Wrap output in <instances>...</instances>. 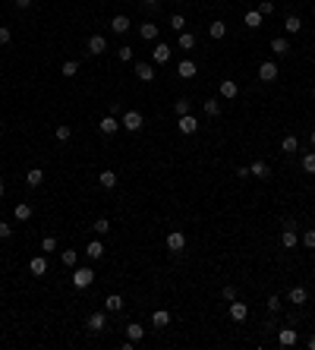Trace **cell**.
I'll return each instance as SVG.
<instances>
[{
    "label": "cell",
    "instance_id": "1",
    "mask_svg": "<svg viewBox=\"0 0 315 350\" xmlns=\"http://www.w3.org/2000/svg\"><path fill=\"white\" fill-rule=\"evenodd\" d=\"M92 281H95V272H92V268H76V272H73V287H79V291L92 287Z\"/></svg>",
    "mask_w": 315,
    "mask_h": 350
},
{
    "label": "cell",
    "instance_id": "2",
    "mask_svg": "<svg viewBox=\"0 0 315 350\" xmlns=\"http://www.w3.org/2000/svg\"><path fill=\"white\" fill-rule=\"evenodd\" d=\"M142 123H145V120H142V114H139V111H126L123 120H120V126L130 130V133H139V130H142Z\"/></svg>",
    "mask_w": 315,
    "mask_h": 350
},
{
    "label": "cell",
    "instance_id": "3",
    "mask_svg": "<svg viewBox=\"0 0 315 350\" xmlns=\"http://www.w3.org/2000/svg\"><path fill=\"white\" fill-rule=\"evenodd\" d=\"M167 250L170 253H183L186 250V233L183 231H170L167 233Z\"/></svg>",
    "mask_w": 315,
    "mask_h": 350
},
{
    "label": "cell",
    "instance_id": "4",
    "mask_svg": "<svg viewBox=\"0 0 315 350\" xmlns=\"http://www.w3.org/2000/svg\"><path fill=\"white\" fill-rule=\"evenodd\" d=\"M85 328H89L92 334L104 331V328H107V312H92V315H89V322H85Z\"/></svg>",
    "mask_w": 315,
    "mask_h": 350
},
{
    "label": "cell",
    "instance_id": "5",
    "mask_svg": "<svg viewBox=\"0 0 315 350\" xmlns=\"http://www.w3.org/2000/svg\"><path fill=\"white\" fill-rule=\"evenodd\" d=\"M296 341H299V331H296V328H280V331H278V344H280V347H293Z\"/></svg>",
    "mask_w": 315,
    "mask_h": 350
},
{
    "label": "cell",
    "instance_id": "6",
    "mask_svg": "<svg viewBox=\"0 0 315 350\" xmlns=\"http://www.w3.org/2000/svg\"><path fill=\"white\" fill-rule=\"evenodd\" d=\"M111 29L117 32V35H126V32L132 29V22H130V16H123V13H117V16L111 19Z\"/></svg>",
    "mask_w": 315,
    "mask_h": 350
},
{
    "label": "cell",
    "instance_id": "7",
    "mask_svg": "<svg viewBox=\"0 0 315 350\" xmlns=\"http://www.w3.org/2000/svg\"><path fill=\"white\" fill-rule=\"evenodd\" d=\"M180 133H183V136H192V133H196L199 130V120L196 117H192V114H183V117H180Z\"/></svg>",
    "mask_w": 315,
    "mask_h": 350
},
{
    "label": "cell",
    "instance_id": "8",
    "mask_svg": "<svg viewBox=\"0 0 315 350\" xmlns=\"http://www.w3.org/2000/svg\"><path fill=\"white\" fill-rule=\"evenodd\" d=\"M85 48H89L92 57H98V54H104V51H107V38H104V35H92Z\"/></svg>",
    "mask_w": 315,
    "mask_h": 350
},
{
    "label": "cell",
    "instance_id": "9",
    "mask_svg": "<svg viewBox=\"0 0 315 350\" xmlns=\"http://www.w3.org/2000/svg\"><path fill=\"white\" fill-rule=\"evenodd\" d=\"M259 79H262V82H274V79H278V63L265 60V63L259 66Z\"/></svg>",
    "mask_w": 315,
    "mask_h": 350
},
{
    "label": "cell",
    "instance_id": "10",
    "mask_svg": "<svg viewBox=\"0 0 315 350\" xmlns=\"http://www.w3.org/2000/svg\"><path fill=\"white\" fill-rule=\"evenodd\" d=\"M230 319L233 322H246V319H249V306H246V303L230 300Z\"/></svg>",
    "mask_w": 315,
    "mask_h": 350
},
{
    "label": "cell",
    "instance_id": "11",
    "mask_svg": "<svg viewBox=\"0 0 315 350\" xmlns=\"http://www.w3.org/2000/svg\"><path fill=\"white\" fill-rule=\"evenodd\" d=\"M196 73H199V66L192 63V60H180V63H177V76L180 79H192Z\"/></svg>",
    "mask_w": 315,
    "mask_h": 350
},
{
    "label": "cell",
    "instance_id": "12",
    "mask_svg": "<svg viewBox=\"0 0 315 350\" xmlns=\"http://www.w3.org/2000/svg\"><path fill=\"white\" fill-rule=\"evenodd\" d=\"M155 76H158V73H155V66H151V63H136V79H139V82H151Z\"/></svg>",
    "mask_w": 315,
    "mask_h": 350
},
{
    "label": "cell",
    "instance_id": "13",
    "mask_svg": "<svg viewBox=\"0 0 315 350\" xmlns=\"http://www.w3.org/2000/svg\"><path fill=\"white\" fill-rule=\"evenodd\" d=\"M306 300H309V291H306V287H290V293H287V303H293V306H303Z\"/></svg>",
    "mask_w": 315,
    "mask_h": 350
},
{
    "label": "cell",
    "instance_id": "14",
    "mask_svg": "<svg viewBox=\"0 0 315 350\" xmlns=\"http://www.w3.org/2000/svg\"><path fill=\"white\" fill-rule=\"evenodd\" d=\"M249 177H259V180H268L271 177V167L265 164V161H252L249 164Z\"/></svg>",
    "mask_w": 315,
    "mask_h": 350
},
{
    "label": "cell",
    "instance_id": "15",
    "mask_svg": "<svg viewBox=\"0 0 315 350\" xmlns=\"http://www.w3.org/2000/svg\"><path fill=\"white\" fill-rule=\"evenodd\" d=\"M296 243H299L296 227H284V233H280V246H284V250H293Z\"/></svg>",
    "mask_w": 315,
    "mask_h": 350
},
{
    "label": "cell",
    "instance_id": "16",
    "mask_svg": "<svg viewBox=\"0 0 315 350\" xmlns=\"http://www.w3.org/2000/svg\"><path fill=\"white\" fill-rule=\"evenodd\" d=\"M98 130L104 133V136H113V133L120 130V123H117V117H111V114H107V117H101V123H98Z\"/></svg>",
    "mask_w": 315,
    "mask_h": 350
},
{
    "label": "cell",
    "instance_id": "17",
    "mask_svg": "<svg viewBox=\"0 0 315 350\" xmlns=\"http://www.w3.org/2000/svg\"><path fill=\"white\" fill-rule=\"evenodd\" d=\"M151 60H155V63H167V60H170V48H167L164 41H158L155 51H151Z\"/></svg>",
    "mask_w": 315,
    "mask_h": 350
},
{
    "label": "cell",
    "instance_id": "18",
    "mask_svg": "<svg viewBox=\"0 0 315 350\" xmlns=\"http://www.w3.org/2000/svg\"><path fill=\"white\" fill-rule=\"evenodd\" d=\"M29 272L35 274V278H41V274L48 272V259H44V255H35V259L29 262Z\"/></svg>",
    "mask_w": 315,
    "mask_h": 350
},
{
    "label": "cell",
    "instance_id": "19",
    "mask_svg": "<svg viewBox=\"0 0 315 350\" xmlns=\"http://www.w3.org/2000/svg\"><path fill=\"white\" fill-rule=\"evenodd\" d=\"M126 338H130L132 344H139V341L145 338V328L139 325V322H130V325H126Z\"/></svg>",
    "mask_w": 315,
    "mask_h": 350
},
{
    "label": "cell",
    "instance_id": "20",
    "mask_svg": "<svg viewBox=\"0 0 315 350\" xmlns=\"http://www.w3.org/2000/svg\"><path fill=\"white\" fill-rule=\"evenodd\" d=\"M151 325L155 328H167L170 325V312H167V309H155V312H151Z\"/></svg>",
    "mask_w": 315,
    "mask_h": 350
},
{
    "label": "cell",
    "instance_id": "21",
    "mask_svg": "<svg viewBox=\"0 0 315 350\" xmlns=\"http://www.w3.org/2000/svg\"><path fill=\"white\" fill-rule=\"evenodd\" d=\"M237 95H240V85L233 79H224L221 82V98H237Z\"/></svg>",
    "mask_w": 315,
    "mask_h": 350
},
{
    "label": "cell",
    "instance_id": "22",
    "mask_svg": "<svg viewBox=\"0 0 315 350\" xmlns=\"http://www.w3.org/2000/svg\"><path fill=\"white\" fill-rule=\"evenodd\" d=\"M271 51L278 54V57H287V54H290V41H287V38H271Z\"/></svg>",
    "mask_w": 315,
    "mask_h": 350
},
{
    "label": "cell",
    "instance_id": "23",
    "mask_svg": "<svg viewBox=\"0 0 315 350\" xmlns=\"http://www.w3.org/2000/svg\"><path fill=\"white\" fill-rule=\"evenodd\" d=\"M85 255L98 262V259H101V255H104V243H101V240H92V243L85 246Z\"/></svg>",
    "mask_w": 315,
    "mask_h": 350
},
{
    "label": "cell",
    "instance_id": "24",
    "mask_svg": "<svg viewBox=\"0 0 315 350\" xmlns=\"http://www.w3.org/2000/svg\"><path fill=\"white\" fill-rule=\"evenodd\" d=\"M262 13H259V10H249V13H246V16H243V22L246 25H249V29H262Z\"/></svg>",
    "mask_w": 315,
    "mask_h": 350
},
{
    "label": "cell",
    "instance_id": "25",
    "mask_svg": "<svg viewBox=\"0 0 315 350\" xmlns=\"http://www.w3.org/2000/svg\"><path fill=\"white\" fill-rule=\"evenodd\" d=\"M139 35H142L145 41H155V38H158V25L155 22H142V25H139Z\"/></svg>",
    "mask_w": 315,
    "mask_h": 350
},
{
    "label": "cell",
    "instance_id": "26",
    "mask_svg": "<svg viewBox=\"0 0 315 350\" xmlns=\"http://www.w3.org/2000/svg\"><path fill=\"white\" fill-rule=\"evenodd\" d=\"M177 44H180L183 51H192V48H196V35L183 29V32H180V38H177Z\"/></svg>",
    "mask_w": 315,
    "mask_h": 350
},
{
    "label": "cell",
    "instance_id": "27",
    "mask_svg": "<svg viewBox=\"0 0 315 350\" xmlns=\"http://www.w3.org/2000/svg\"><path fill=\"white\" fill-rule=\"evenodd\" d=\"M25 183H29V186H41L44 183V171H41V167H32V171L25 174Z\"/></svg>",
    "mask_w": 315,
    "mask_h": 350
},
{
    "label": "cell",
    "instance_id": "28",
    "mask_svg": "<svg viewBox=\"0 0 315 350\" xmlns=\"http://www.w3.org/2000/svg\"><path fill=\"white\" fill-rule=\"evenodd\" d=\"M98 183H101L104 190H113V186H117V174L113 171H101L98 174Z\"/></svg>",
    "mask_w": 315,
    "mask_h": 350
},
{
    "label": "cell",
    "instance_id": "29",
    "mask_svg": "<svg viewBox=\"0 0 315 350\" xmlns=\"http://www.w3.org/2000/svg\"><path fill=\"white\" fill-rule=\"evenodd\" d=\"M284 29L290 32V35H296V32H303V19H299V16H287L284 19Z\"/></svg>",
    "mask_w": 315,
    "mask_h": 350
},
{
    "label": "cell",
    "instance_id": "30",
    "mask_svg": "<svg viewBox=\"0 0 315 350\" xmlns=\"http://www.w3.org/2000/svg\"><path fill=\"white\" fill-rule=\"evenodd\" d=\"M13 214H16V221H29L32 218V205L29 202H19V205L13 208Z\"/></svg>",
    "mask_w": 315,
    "mask_h": 350
},
{
    "label": "cell",
    "instance_id": "31",
    "mask_svg": "<svg viewBox=\"0 0 315 350\" xmlns=\"http://www.w3.org/2000/svg\"><path fill=\"white\" fill-rule=\"evenodd\" d=\"M104 303H107V312H120V309H123V297H120V293H111Z\"/></svg>",
    "mask_w": 315,
    "mask_h": 350
},
{
    "label": "cell",
    "instance_id": "32",
    "mask_svg": "<svg viewBox=\"0 0 315 350\" xmlns=\"http://www.w3.org/2000/svg\"><path fill=\"white\" fill-rule=\"evenodd\" d=\"M208 35L214 38V41H221V38L227 35V25H224V22H211V25H208Z\"/></svg>",
    "mask_w": 315,
    "mask_h": 350
},
{
    "label": "cell",
    "instance_id": "33",
    "mask_svg": "<svg viewBox=\"0 0 315 350\" xmlns=\"http://www.w3.org/2000/svg\"><path fill=\"white\" fill-rule=\"evenodd\" d=\"M189 111H192V104H189L186 98H177V101H173V114H177V117H183V114H189Z\"/></svg>",
    "mask_w": 315,
    "mask_h": 350
},
{
    "label": "cell",
    "instance_id": "34",
    "mask_svg": "<svg viewBox=\"0 0 315 350\" xmlns=\"http://www.w3.org/2000/svg\"><path fill=\"white\" fill-rule=\"evenodd\" d=\"M92 227H95V233H98V237H107V231H111V221H107V218H98Z\"/></svg>",
    "mask_w": 315,
    "mask_h": 350
},
{
    "label": "cell",
    "instance_id": "35",
    "mask_svg": "<svg viewBox=\"0 0 315 350\" xmlns=\"http://www.w3.org/2000/svg\"><path fill=\"white\" fill-rule=\"evenodd\" d=\"M303 171L306 174H315V152H306L303 155Z\"/></svg>",
    "mask_w": 315,
    "mask_h": 350
},
{
    "label": "cell",
    "instance_id": "36",
    "mask_svg": "<svg viewBox=\"0 0 315 350\" xmlns=\"http://www.w3.org/2000/svg\"><path fill=\"white\" fill-rule=\"evenodd\" d=\"M202 111L208 114V117H218V114H221V101H205V104H202Z\"/></svg>",
    "mask_w": 315,
    "mask_h": 350
},
{
    "label": "cell",
    "instance_id": "37",
    "mask_svg": "<svg viewBox=\"0 0 315 350\" xmlns=\"http://www.w3.org/2000/svg\"><path fill=\"white\" fill-rule=\"evenodd\" d=\"M280 149H284L287 155H290V152H296V149H299V142H296V136H284V142H280Z\"/></svg>",
    "mask_w": 315,
    "mask_h": 350
},
{
    "label": "cell",
    "instance_id": "38",
    "mask_svg": "<svg viewBox=\"0 0 315 350\" xmlns=\"http://www.w3.org/2000/svg\"><path fill=\"white\" fill-rule=\"evenodd\" d=\"M60 259H63V265H76V262H79V253L76 250H66V253H60Z\"/></svg>",
    "mask_w": 315,
    "mask_h": 350
},
{
    "label": "cell",
    "instance_id": "39",
    "mask_svg": "<svg viewBox=\"0 0 315 350\" xmlns=\"http://www.w3.org/2000/svg\"><path fill=\"white\" fill-rule=\"evenodd\" d=\"M303 246L306 250H315V227H309V231L303 233Z\"/></svg>",
    "mask_w": 315,
    "mask_h": 350
},
{
    "label": "cell",
    "instance_id": "40",
    "mask_svg": "<svg viewBox=\"0 0 315 350\" xmlns=\"http://www.w3.org/2000/svg\"><path fill=\"white\" fill-rule=\"evenodd\" d=\"M60 73H63V76H76V73H79V63H76V60H66Z\"/></svg>",
    "mask_w": 315,
    "mask_h": 350
},
{
    "label": "cell",
    "instance_id": "41",
    "mask_svg": "<svg viewBox=\"0 0 315 350\" xmlns=\"http://www.w3.org/2000/svg\"><path fill=\"white\" fill-rule=\"evenodd\" d=\"M70 136H73L70 126H57V142H70Z\"/></svg>",
    "mask_w": 315,
    "mask_h": 350
},
{
    "label": "cell",
    "instance_id": "42",
    "mask_svg": "<svg viewBox=\"0 0 315 350\" xmlns=\"http://www.w3.org/2000/svg\"><path fill=\"white\" fill-rule=\"evenodd\" d=\"M183 25H186V19L180 16V13H173L170 16V29H177V32H183Z\"/></svg>",
    "mask_w": 315,
    "mask_h": 350
},
{
    "label": "cell",
    "instance_id": "43",
    "mask_svg": "<svg viewBox=\"0 0 315 350\" xmlns=\"http://www.w3.org/2000/svg\"><path fill=\"white\" fill-rule=\"evenodd\" d=\"M268 312H280V297H278V293L268 297Z\"/></svg>",
    "mask_w": 315,
    "mask_h": 350
},
{
    "label": "cell",
    "instance_id": "44",
    "mask_svg": "<svg viewBox=\"0 0 315 350\" xmlns=\"http://www.w3.org/2000/svg\"><path fill=\"white\" fill-rule=\"evenodd\" d=\"M54 250H57V240H54V237H44V240H41V253H54Z\"/></svg>",
    "mask_w": 315,
    "mask_h": 350
},
{
    "label": "cell",
    "instance_id": "45",
    "mask_svg": "<svg viewBox=\"0 0 315 350\" xmlns=\"http://www.w3.org/2000/svg\"><path fill=\"white\" fill-rule=\"evenodd\" d=\"M259 13H262V16H271V13H274V3H271V0H262V3H259Z\"/></svg>",
    "mask_w": 315,
    "mask_h": 350
},
{
    "label": "cell",
    "instance_id": "46",
    "mask_svg": "<svg viewBox=\"0 0 315 350\" xmlns=\"http://www.w3.org/2000/svg\"><path fill=\"white\" fill-rule=\"evenodd\" d=\"M117 57L123 60V63H130V60H132V48H126V44H123V48L117 51Z\"/></svg>",
    "mask_w": 315,
    "mask_h": 350
},
{
    "label": "cell",
    "instance_id": "47",
    "mask_svg": "<svg viewBox=\"0 0 315 350\" xmlns=\"http://www.w3.org/2000/svg\"><path fill=\"white\" fill-rule=\"evenodd\" d=\"M10 237H13V227L6 221H0V240H10Z\"/></svg>",
    "mask_w": 315,
    "mask_h": 350
},
{
    "label": "cell",
    "instance_id": "48",
    "mask_svg": "<svg viewBox=\"0 0 315 350\" xmlns=\"http://www.w3.org/2000/svg\"><path fill=\"white\" fill-rule=\"evenodd\" d=\"M10 41H13V32L3 25V29H0V44H10Z\"/></svg>",
    "mask_w": 315,
    "mask_h": 350
},
{
    "label": "cell",
    "instance_id": "49",
    "mask_svg": "<svg viewBox=\"0 0 315 350\" xmlns=\"http://www.w3.org/2000/svg\"><path fill=\"white\" fill-rule=\"evenodd\" d=\"M224 297H227V300H237V287L227 284V287H224Z\"/></svg>",
    "mask_w": 315,
    "mask_h": 350
},
{
    "label": "cell",
    "instance_id": "50",
    "mask_svg": "<svg viewBox=\"0 0 315 350\" xmlns=\"http://www.w3.org/2000/svg\"><path fill=\"white\" fill-rule=\"evenodd\" d=\"M13 3H16L19 10H29V6H32V0H13Z\"/></svg>",
    "mask_w": 315,
    "mask_h": 350
},
{
    "label": "cell",
    "instance_id": "51",
    "mask_svg": "<svg viewBox=\"0 0 315 350\" xmlns=\"http://www.w3.org/2000/svg\"><path fill=\"white\" fill-rule=\"evenodd\" d=\"M142 3H145V6H155V3H158V0H142Z\"/></svg>",
    "mask_w": 315,
    "mask_h": 350
},
{
    "label": "cell",
    "instance_id": "52",
    "mask_svg": "<svg viewBox=\"0 0 315 350\" xmlns=\"http://www.w3.org/2000/svg\"><path fill=\"white\" fill-rule=\"evenodd\" d=\"M309 350H315V334H312V338H309Z\"/></svg>",
    "mask_w": 315,
    "mask_h": 350
},
{
    "label": "cell",
    "instance_id": "53",
    "mask_svg": "<svg viewBox=\"0 0 315 350\" xmlns=\"http://www.w3.org/2000/svg\"><path fill=\"white\" fill-rule=\"evenodd\" d=\"M309 142H312V149H315V130H312V136H309Z\"/></svg>",
    "mask_w": 315,
    "mask_h": 350
},
{
    "label": "cell",
    "instance_id": "54",
    "mask_svg": "<svg viewBox=\"0 0 315 350\" xmlns=\"http://www.w3.org/2000/svg\"><path fill=\"white\" fill-rule=\"evenodd\" d=\"M3 193H6V190H3V183H0V199H3Z\"/></svg>",
    "mask_w": 315,
    "mask_h": 350
}]
</instances>
